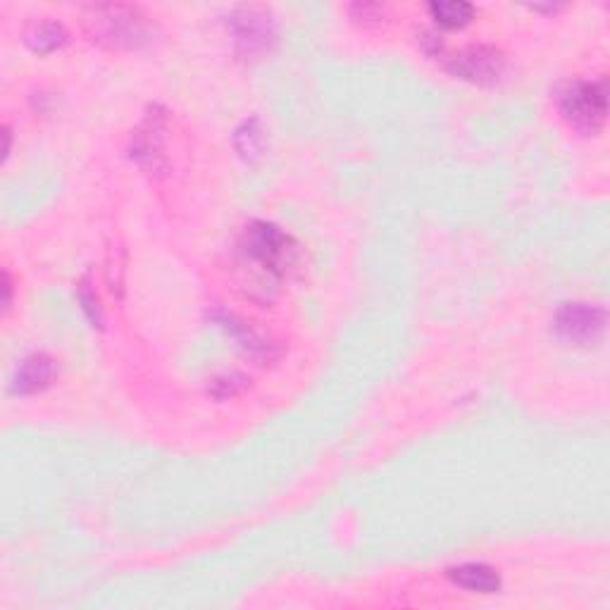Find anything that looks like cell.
<instances>
[{
    "label": "cell",
    "mask_w": 610,
    "mask_h": 610,
    "mask_svg": "<svg viewBox=\"0 0 610 610\" xmlns=\"http://www.w3.org/2000/svg\"><path fill=\"white\" fill-rule=\"evenodd\" d=\"M298 246L277 224L253 222L239 239V267L248 272V282L270 298L279 289L286 272L296 265Z\"/></svg>",
    "instance_id": "1"
},
{
    "label": "cell",
    "mask_w": 610,
    "mask_h": 610,
    "mask_svg": "<svg viewBox=\"0 0 610 610\" xmlns=\"http://www.w3.org/2000/svg\"><path fill=\"white\" fill-rule=\"evenodd\" d=\"M84 29L93 43L120 51H136L153 41L155 24L134 5H91L84 12Z\"/></svg>",
    "instance_id": "2"
},
{
    "label": "cell",
    "mask_w": 610,
    "mask_h": 610,
    "mask_svg": "<svg viewBox=\"0 0 610 610\" xmlns=\"http://www.w3.org/2000/svg\"><path fill=\"white\" fill-rule=\"evenodd\" d=\"M558 108L577 132L584 136L599 134L608 115L606 82H570L558 93Z\"/></svg>",
    "instance_id": "3"
},
{
    "label": "cell",
    "mask_w": 610,
    "mask_h": 610,
    "mask_svg": "<svg viewBox=\"0 0 610 610\" xmlns=\"http://www.w3.org/2000/svg\"><path fill=\"white\" fill-rule=\"evenodd\" d=\"M229 27H232L236 48L246 58L267 53L277 39L275 17H272V12L267 8H260V5L236 8L232 17H229Z\"/></svg>",
    "instance_id": "4"
},
{
    "label": "cell",
    "mask_w": 610,
    "mask_h": 610,
    "mask_svg": "<svg viewBox=\"0 0 610 610\" xmlns=\"http://www.w3.org/2000/svg\"><path fill=\"white\" fill-rule=\"evenodd\" d=\"M553 329L568 344H594L606 332V310L589 303H563L553 317Z\"/></svg>",
    "instance_id": "5"
},
{
    "label": "cell",
    "mask_w": 610,
    "mask_h": 610,
    "mask_svg": "<svg viewBox=\"0 0 610 610\" xmlns=\"http://www.w3.org/2000/svg\"><path fill=\"white\" fill-rule=\"evenodd\" d=\"M446 70L465 82L494 84L506 70V55L494 46H468L448 58Z\"/></svg>",
    "instance_id": "6"
},
{
    "label": "cell",
    "mask_w": 610,
    "mask_h": 610,
    "mask_svg": "<svg viewBox=\"0 0 610 610\" xmlns=\"http://www.w3.org/2000/svg\"><path fill=\"white\" fill-rule=\"evenodd\" d=\"M55 360L46 353H36L22 360V365L17 367L15 377H12V391L17 396H31L39 394V391L48 389L55 379Z\"/></svg>",
    "instance_id": "7"
},
{
    "label": "cell",
    "mask_w": 610,
    "mask_h": 610,
    "mask_svg": "<svg viewBox=\"0 0 610 610\" xmlns=\"http://www.w3.org/2000/svg\"><path fill=\"white\" fill-rule=\"evenodd\" d=\"M448 580L475 594H496L501 589V575L484 563H465L451 568Z\"/></svg>",
    "instance_id": "8"
},
{
    "label": "cell",
    "mask_w": 610,
    "mask_h": 610,
    "mask_svg": "<svg viewBox=\"0 0 610 610\" xmlns=\"http://www.w3.org/2000/svg\"><path fill=\"white\" fill-rule=\"evenodd\" d=\"M24 41L34 53H53L58 51L67 43V31L60 22L53 20H36L27 27V34H24Z\"/></svg>",
    "instance_id": "9"
},
{
    "label": "cell",
    "mask_w": 610,
    "mask_h": 610,
    "mask_svg": "<svg viewBox=\"0 0 610 610\" xmlns=\"http://www.w3.org/2000/svg\"><path fill=\"white\" fill-rule=\"evenodd\" d=\"M217 322H220V325L227 329V332L232 334L236 341H239V346L246 348L251 356H265V358L272 356V344H267L263 336L255 334L253 329L246 325V322L236 320V317L229 315V313L217 315Z\"/></svg>",
    "instance_id": "10"
},
{
    "label": "cell",
    "mask_w": 610,
    "mask_h": 610,
    "mask_svg": "<svg viewBox=\"0 0 610 610\" xmlns=\"http://www.w3.org/2000/svg\"><path fill=\"white\" fill-rule=\"evenodd\" d=\"M427 10L432 20L446 29L465 27L475 15V8L470 3H463V0H441V3L429 5Z\"/></svg>",
    "instance_id": "11"
},
{
    "label": "cell",
    "mask_w": 610,
    "mask_h": 610,
    "mask_svg": "<svg viewBox=\"0 0 610 610\" xmlns=\"http://www.w3.org/2000/svg\"><path fill=\"white\" fill-rule=\"evenodd\" d=\"M236 148H239V153L244 155L246 160H255L260 158L265 151V132L263 127H260L258 120H248L241 124L239 129H236Z\"/></svg>",
    "instance_id": "12"
},
{
    "label": "cell",
    "mask_w": 610,
    "mask_h": 610,
    "mask_svg": "<svg viewBox=\"0 0 610 610\" xmlns=\"http://www.w3.org/2000/svg\"><path fill=\"white\" fill-rule=\"evenodd\" d=\"M79 301L84 305V313L89 315V320L93 325H101V308H98V298L91 291L89 279H84L82 284H79Z\"/></svg>",
    "instance_id": "13"
},
{
    "label": "cell",
    "mask_w": 610,
    "mask_h": 610,
    "mask_svg": "<svg viewBox=\"0 0 610 610\" xmlns=\"http://www.w3.org/2000/svg\"><path fill=\"white\" fill-rule=\"evenodd\" d=\"M244 387H246V379L244 377H239V375L220 377V379H215L213 394L217 398H227V396H234L236 391H241Z\"/></svg>",
    "instance_id": "14"
},
{
    "label": "cell",
    "mask_w": 610,
    "mask_h": 610,
    "mask_svg": "<svg viewBox=\"0 0 610 610\" xmlns=\"http://www.w3.org/2000/svg\"><path fill=\"white\" fill-rule=\"evenodd\" d=\"M3 305H5V310L10 308V296H12V284H10V275L8 272H3Z\"/></svg>",
    "instance_id": "15"
}]
</instances>
